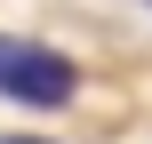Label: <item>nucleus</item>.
Masks as SVG:
<instances>
[{"instance_id": "nucleus-1", "label": "nucleus", "mask_w": 152, "mask_h": 144, "mask_svg": "<svg viewBox=\"0 0 152 144\" xmlns=\"http://www.w3.org/2000/svg\"><path fill=\"white\" fill-rule=\"evenodd\" d=\"M0 96H16L32 112H56V104L80 96V72H72V56H56L40 40H0Z\"/></svg>"}, {"instance_id": "nucleus-2", "label": "nucleus", "mask_w": 152, "mask_h": 144, "mask_svg": "<svg viewBox=\"0 0 152 144\" xmlns=\"http://www.w3.org/2000/svg\"><path fill=\"white\" fill-rule=\"evenodd\" d=\"M24 144H40V136H24Z\"/></svg>"}]
</instances>
